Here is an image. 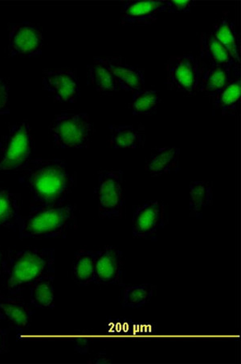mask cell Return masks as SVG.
<instances>
[{
  "label": "cell",
  "instance_id": "obj_1",
  "mask_svg": "<svg viewBox=\"0 0 241 364\" xmlns=\"http://www.w3.org/2000/svg\"><path fill=\"white\" fill-rule=\"evenodd\" d=\"M20 182L32 193V208H54L64 205L75 177L63 160L35 159L21 169Z\"/></svg>",
  "mask_w": 241,
  "mask_h": 364
},
{
  "label": "cell",
  "instance_id": "obj_2",
  "mask_svg": "<svg viewBox=\"0 0 241 364\" xmlns=\"http://www.w3.org/2000/svg\"><path fill=\"white\" fill-rule=\"evenodd\" d=\"M54 250H26L11 251L4 262V285L11 296L19 295L40 278L54 274Z\"/></svg>",
  "mask_w": 241,
  "mask_h": 364
},
{
  "label": "cell",
  "instance_id": "obj_3",
  "mask_svg": "<svg viewBox=\"0 0 241 364\" xmlns=\"http://www.w3.org/2000/svg\"><path fill=\"white\" fill-rule=\"evenodd\" d=\"M75 223L74 208L70 205L31 208L29 214L21 218L18 229L21 238H59L64 237Z\"/></svg>",
  "mask_w": 241,
  "mask_h": 364
},
{
  "label": "cell",
  "instance_id": "obj_4",
  "mask_svg": "<svg viewBox=\"0 0 241 364\" xmlns=\"http://www.w3.org/2000/svg\"><path fill=\"white\" fill-rule=\"evenodd\" d=\"M94 127L86 113L65 112L54 117L50 126L54 145L60 149H86Z\"/></svg>",
  "mask_w": 241,
  "mask_h": 364
},
{
  "label": "cell",
  "instance_id": "obj_5",
  "mask_svg": "<svg viewBox=\"0 0 241 364\" xmlns=\"http://www.w3.org/2000/svg\"><path fill=\"white\" fill-rule=\"evenodd\" d=\"M34 138L27 122L12 125L0 141V171H21L33 160Z\"/></svg>",
  "mask_w": 241,
  "mask_h": 364
},
{
  "label": "cell",
  "instance_id": "obj_6",
  "mask_svg": "<svg viewBox=\"0 0 241 364\" xmlns=\"http://www.w3.org/2000/svg\"><path fill=\"white\" fill-rule=\"evenodd\" d=\"M202 63L192 54L174 56L166 66L167 85L169 89L193 95L198 91Z\"/></svg>",
  "mask_w": 241,
  "mask_h": 364
},
{
  "label": "cell",
  "instance_id": "obj_7",
  "mask_svg": "<svg viewBox=\"0 0 241 364\" xmlns=\"http://www.w3.org/2000/svg\"><path fill=\"white\" fill-rule=\"evenodd\" d=\"M123 172L101 171L99 173L96 196L99 202V213L101 218H118L124 208Z\"/></svg>",
  "mask_w": 241,
  "mask_h": 364
},
{
  "label": "cell",
  "instance_id": "obj_8",
  "mask_svg": "<svg viewBox=\"0 0 241 364\" xmlns=\"http://www.w3.org/2000/svg\"><path fill=\"white\" fill-rule=\"evenodd\" d=\"M44 46L43 28L29 21L9 26V53L11 58H34L40 55Z\"/></svg>",
  "mask_w": 241,
  "mask_h": 364
},
{
  "label": "cell",
  "instance_id": "obj_9",
  "mask_svg": "<svg viewBox=\"0 0 241 364\" xmlns=\"http://www.w3.org/2000/svg\"><path fill=\"white\" fill-rule=\"evenodd\" d=\"M42 84L45 90L58 102L74 103L79 98L80 82L74 69H45L42 73Z\"/></svg>",
  "mask_w": 241,
  "mask_h": 364
},
{
  "label": "cell",
  "instance_id": "obj_10",
  "mask_svg": "<svg viewBox=\"0 0 241 364\" xmlns=\"http://www.w3.org/2000/svg\"><path fill=\"white\" fill-rule=\"evenodd\" d=\"M167 223L166 206L159 201H148L136 209L132 230L135 238L152 239Z\"/></svg>",
  "mask_w": 241,
  "mask_h": 364
},
{
  "label": "cell",
  "instance_id": "obj_11",
  "mask_svg": "<svg viewBox=\"0 0 241 364\" xmlns=\"http://www.w3.org/2000/svg\"><path fill=\"white\" fill-rule=\"evenodd\" d=\"M123 254L118 248L108 246L96 252L95 284H122Z\"/></svg>",
  "mask_w": 241,
  "mask_h": 364
},
{
  "label": "cell",
  "instance_id": "obj_12",
  "mask_svg": "<svg viewBox=\"0 0 241 364\" xmlns=\"http://www.w3.org/2000/svg\"><path fill=\"white\" fill-rule=\"evenodd\" d=\"M166 12L164 1L154 0H129L124 1L120 11L123 24H152L158 20L159 14Z\"/></svg>",
  "mask_w": 241,
  "mask_h": 364
},
{
  "label": "cell",
  "instance_id": "obj_13",
  "mask_svg": "<svg viewBox=\"0 0 241 364\" xmlns=\"http://www.w3.org/2000/svg\"><path fill=\"white\" fill-rule=\"evenodd\" d=\"M116 77L120 90L133 94L145 89L144 70L126 64L122 58H99Z\"/></svg>",
  "mask_w": 241,
  "mask_h": 364
},
{
  "label": "cell",
  "instance_id": "obj_14",
  "mask_svg": "<svg viewBox=\"0 0 241 364\" xmlns=\"http://www.w3.org/2000/svg\"><path fill=\"white\" fill-rule=\"evenodd\" d=\"M239 73L240 66L231 69L203 63L198 90L213 99L227 86L234 75Z\"/></svg>",
  "mask_w": 241,
  "mask_h": 364
},
{
  "label": "cell",
  "instance_id": "obj_15",
  "mask_svg": "<svg viewBox=\"0 0 241 364\" xmlns=\"http://www.w3.org/2000/svg\"><path fill=\"white\" fill-rule=\"evenodd\" d=\"M33 314V309L19 296H0V318L7 321L16 331L28 328Z\"/></svg>",
  "mask_w": 241,
  "mask_h": 364
},
{
  "label": "cell",
  "instance_id": "obj_16",
  "mask_svg": "<svg viewBox=\"0 0 241 364\" xmlns=\"http://www.w3.org/2000/svg\"><path fill=\"white\" fill-rule=\"evenodd\" d=\"M201 55L203 63L231 69L240 66L235 62L227 48L216 39L213 33L201 34Z\"/></svg>",
  "mask_w": 241,
  "mask_h": 364
},
{
  "label": "cell",
  "instance_id": "obj_17",
  "mask_svg": "<svg viewBox=\"0 0 241 364\" xmlns=\"http://www.w3.org/2000/svg\"><path fill=\"white\" fill-rule=\"evenodd\" d=\"M180 149L177 148L155 149L146 163V171L152 177L179 171Z\"/></svg>",
  "mask_w": 241,
  "mask_h": 364
},
{
  "label": "cell",
  "instance_id": "obj_18",
  "mask_svg": "<svg viewBox=\"0 0 241 364\" xmlns=\"http://www.w3.org/2000/svg\"><path fill=\"white\" fill-rule=\"evenodd\" d=\"M108 129L111 133L110 144L113 149L142 148L146 142V136L140 127L113 124Z\"/></svg>",
  "mask_w": 241,
  "mask_h": 364
},
{
  "label": "cell",
  "instance_id": "obj_19",
  "mask_svg": "<svg viewBox=\"0 0 241 364\" xmlns=\"http://www.w3.org/2000/svg\"><path fill=\"white\" fill-rule=\"evenodd\" d=\"M213 34L227 48L235 62L240 65V38L234 21L225 14L215 24Z\"/></svg>",
  "mask_w": 241,
  "mask_h": 364
},
{
  "label": "cell",
  "instance_id": "obj_20",
  "mask_svg": "<svg viewBox=\"0 0 241 364\" xmlns=\"http://www.w3.org/2000/svg\"><path fill=\"white\" fill-rule=\"evenodd\" d=\"M19 197L0 186V228L16 230L21 220Z\"/></svg>",
  "mask_w": 241,
  "mask_h": 364
},
{
  "label": "cell",
  "instance_id": "obj_21",
  "mask_svg": "<svg viewBox=\"0 0 241 364\" xmlns=\"http://www.w3.org/2000/svg\"><path fill=\"white\" fill-rule=\"evenodd\" d=\"M241 96L240 73L234 75L232 80L219 94L213 97V105L223 115H234L237 112Z\"/></svg>",
  "mask_w": 241,
  "mask_h": 364
},
{
  "label": "cell",
  "instance_id": "obj_22",
  "mask_svg": "<svg viewBox=\"0 0 241 364\" xmlns=\"http://www.w3.org/2000/svg\"><path fill=\"white\" fill-rule=\"evenodd\" d=\"M87 77L88 83L100 93L108 94L120 90L116 77L99 58H95L93 63L88 65Z\"/></svg>",
  "mask_w": 241,
  "mask_h": 364
},
{
  "label": "cell",
  "instance_id": "obj_23",
  "mask_svg": "<svg viewBox=\"0 0 241 364\" xmlns=\"http://www.w3.org/2000/svg\"><path fill=\"white\" fill-rule=\"evenodd\" d=\"M96 252L81 250L75 255L72 262V278L81 287L95 282Z\"/></svg>",
  "mask_w": 241,
  "mask_h": 364
},
{
  "label": "cell",
  "instance_id": "obj_24",
  "mask_svg": "<svg viewBox=\"0 0 241 364\" xmlns=\"http://www.w3.org/2000/svg\"><path fill=\"white\" fill-rule=\"evenodd\" d=\"M213 182L198 181L190 185V214L200 218L202 211L213 202Z\"/></svg>",
  "mask_w": 241,
  "mask_h": 364
},
{
  "label": "cell",
  "instance_id": "obj_25",
  "mask_svg": "<svg viewBox=\"0 0 241 364\" xmlns=\"http://www.w3.org/2000/svg\"><path fill=\"white\" fill-rule=\"evenodd\" d=\"M54 274L42 277L30 287V300L32 305L38 308H53L54 304Z\"/></svg>",
  "mask_w": 241,
  "mask_h": 364
},
{
  "label": "cell",
  "instance_id": "obj_26",
  "mask_svg": "<svg viewBox=\"0 0 241 364\" xmlns=\"http://www.w3.org/2000/svg\"><path fill=\"white\" fill-rule=\"evenodd\" d=\"M158 90H142L133 94L131 111L134 115H153L160 103Z\"/></svg>",
  "mask_w": 241,
  "mask_h": 364
},
{
  "label": "cell",
  "instance_id": "obj_27",
  "mask_svg": "<svg viewBox=\"0 0 241 364\" xmlns=\"http://www.w3.org/2000/svg\"><path fill=\"white\" fill-rule=\"evenodd\" d=\"M154 292L155 287L152 284L126 287L123 293V306L131 309L140 308L152 299Z\"/></svg>",
  "mask_w": 241,
  "mask_h": 364
},
{
  "label": "cell",
  "instance_id": "obj_28",
  "mask_svg": "<svg viewBox=\"0 0 241 364\" xmlns=\"http://www.w3.org/2000/svg\"><path fill=\"white\" fill-rule=\"evenodd\" d=\"M9 92V81L6 78L0 77V114L10 113Z\"/></svg>",
  "mask_w": 241,
  "mask_h": 364
},
{
  "label": "cell",
  "instance_id": "obj_29",
  "mask_svg": "<svg viewBox=\"0 0 241 364\" xmlns=\"http://www.w3.org/2000/svg\"><path fill=\"white\" fill-rule=\"evenodd\" d=\"M166 12L167 14H176V12H189L196 5L195 1L184 0V1H164Z\"/></svg>",
  "mask_w": 241,
  "mask_h": 364
},
{
  "label": "cell",
  "instance_id": "obj_30",
  "mask_svg": "<svg viewBox=\"0 0 241 364\" xmlns=\"http://www.w3.org/2000/svg\"><path fill=\"white\" fill-rule=\"evenodd\" d=\"M8 330L1 328V327H0V354L5 353L8 350Z\"/></svg>",
  "mask_w": 241,
  "mask_h": 364
},
{
  "label": "cell",
  "instance_id": "obj_31",
  "mask_svg": "<svg viewBox=\"0 0 241 364\" xmlns=\"http://www.w3.org/2000/svg\"><path fill=\"white\" fill-rule=\"evenodd\" d=\"M4 262H5L4 254L1 251H0V277H1L4 275Z\"/></svg>",
  "mask_w": 241,
  "mask_h": 364
},
{
  "label": "cell",
  "instance_id": "obj_32",
  "mask_svg": "<svg viewBox=\"0 0 241 364\" xmlns=\"http://www.w3.org/2000/svg\"><path fill=\"white\" fill-rule=\"evenodd\" d=\"M0 320H1V318H0Z\"/></svg>",
  "mask_w": 241,
  "mask_h": 364
}]
</instances>
